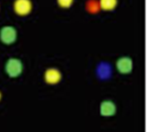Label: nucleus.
I'll list each match as a JSON object with an SVG mask.
<instances>
[{
  "mask_svg": "<svg viewBox=\"0 0 159 132\" xmlns=\"http://www.w3.org/2000/svg\"><path fill=\"white\" fill-rule=\"evenodd\" d=\"M23 69H24V66L22 61L16 57H11L7 59L5 65V71L7 75L12 79L18 78L22 74Z\"/></svg>",
  "mask_w": 159,
  "mask_h": 132,
  "instance_id": "f257e3e1",
  "label": "nucleus"
},
{
  "mask_svg": "<svg viewBox=\"0 0 159 132\" xmlns=\"http://www.w3.org/2000/svg\"><path fill=\"white\" fill-rule=\"evenodd\" d=\"M17 38L16 29L12 26H5L0 29V41L5 45H12Z\"/></svg>",
  "mask_w": 159,
  "mask_h": 132,
  "instance_id": "f03ea898",
  "label": "nucleus"
},
{
  "mask_svg": "<svg viewBox=\"0 0 159 132\" xmlns=\"http://www.w3.org/2000/svg\"><path fill=\"white\" fill-rule=\"evenodd\" d=\"M32 7L33 6L30 0H15L14 2V11L20 17H25L30 14Z\"/></svg>",
  "mask_w": 159,
  "mask_h": 132,
  "instance_id": "7ed1b4c3",
  "label": "nucleus"
},
{
  "mask_svg": "<svg viewBox=\"0 0 159 132\" xmlns=\"http://www.w3.org/2000/svg\"><path fill=\"white\" fill-rule=\"evenodd\" d=\"M62 79V73L56 67H49L44 72V80L48 85H57Z\"/></svg>",
  "mask_w": 159,
  "mask_h": 132,
  "instance_id": "20e7f679",
  "label": "nucleus"
},
{
  "mask_svg": "<svg viewBox=\"0 0 159 132\" xmlns=\"http://www.w3.org/2000/svg\"><path fill=\"white\" fill-rule=\"evenodd\" d=\"M117 111V107L115 103L110 100V99H105L101 102L100 104V114L103 117H112L115 115Z\"/></svg>",
  "mask_w": 159,
  "mask_h": 132,
  "instance_id": "39448f33",
  "label": "nucleus"
},
{
  "mask_svg": "<svg viewBox=\"0 0 159 132\" xmlns=\"http://www.w3.org/2000/svg\"><path fill=\"white\" fill-rule=\"evenodd\" d=\"M116 68L117 70L123 74L127 75L133 70V60L129 57H119L116 61Z\"/></svg>",
  "mask_w": 159,
  "mask_h": 132,
  "instance_id": "423d86ee",
  "label": "nucleus"
},
{
  "mask_svg": "<svg viewBox=\"0 0 159 132\" xmlns=\"http://www.w3.org/2000/svg\"><path fill=\"white\" fill-rule=\"evenodd\" d=\"M118 5V0H99L100 8L104 11H112Z\"/></svg>",
  "mask_w": 159,
  "mask_h": 132,
  "instance_id": "0eeeda50",
  "label": "nucleus"
},
{
  "mask_svg": "<svg viewBox=\"0 0 159 132\" xmlns=\"http://www.w3.org/2000/svg\"><path fill=\"white\" fill-rule=\"evenodd\" d=\"M87 9L89 12L91 13H95L97 11H99V8H98V4L94 2L93 0H90L87 4Z\"/></svg>",
  "mask_w": 159,
  "mask_h": 132,
  "instance_id": "6e6552de",
  "label": "nucleus"
},
{
  "mask_svg": "<svg viewBox=\"0 0 159 132\" xmlns=\"http://www.w3.org/2000/svg\"><path fill=\"white\" fill-rule=\"evenodd\" d=\"M59 6L62 8H69L72 6L74 0H57Z\"/></svg>",
  "mask_w": 159,
  "mask_h": 132,
  "instance_id": "1a4fd4ad",
  "label": "nucleus"
},
{
  "mask_svg": "<svg viewBox=\"0 0 159 132\" xmlns=\"http://www.w3.org/2000/svg\"><path fill=\"white\" fill-rule=\"evenodd\" d=\"M2 98H3V94H2V92L0 91V101L2 100Z\"/></svg>",
  "mask_w": 159,
  "mask_h": 132,
  "instance_id": "9d476101",
  "label": "nucleus"
}]
</instances>
